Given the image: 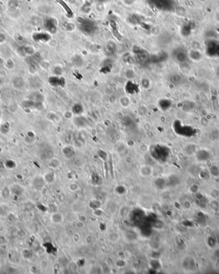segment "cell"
Listing matches in <instances>:
<instances>
[{"label":"cell","instance_id":"cell-13","mask_svg":"<svg viewBox=\"0 0 219 274\" xmlns=\"http://www.w3.org/2000/svg\"><path fill=\"white\" fill-rule=\"evenodd\" d=\"M48 165L52 169H57L62 165V162L58 158L52 157L49 160Z\"/></svg>","mask_w":219,"mask_h":274},{"label":"cell","instance_id":"cell-26","mask_svg":"<svg viewBox=\"0 0 219 274\" xmlns=\"http://www.w3.org/2000/svg\"><path fill=\"white\" fill-rule=\"evenodd\" d=\"M1 192L2 193V196H3L7 197L9 196H10V192H11V191H10V189H9L8 187H5L4 189L2 190V191H1Z\"/></svg>","mask_w":219,"mask_h":274},{"label":"cell","instance_id":"cell-4","mask_svg":"<svg viewBox=\"0 0 219 274\" xmlns=\"http://www.w3.org/2000/svg\"><path fill=\"white\" fill-rule=\"evenodd\" d=\"M135 51L138 60L142 64H146L149 61H151V57L149 55V54L147 53V51L141 49L136 50Z\"/></svg>","mask_w":219,"mask_h":274},{"label":"cell","instance_id":"cell-31","mask_svg":"<svg viewBox=\"0 0 219 274\" xmlns=\"http://www.w3.org/2000/svg\"><path fill=\"white\" fill-rule=\"evenodd\" d=\"M3 79L2 77H0V87H2L3 84Z\"/></svg>","mask_w":219,"mask_h":274},{"label":"cell","instance_id":"cell-16","mask_svg":"<svg viewBox=\"0 0 219 274\" xmlns=\"http://www.w3.org/2000/svg\"><path fill=\"white\" fill-rule=\"evenodd\" d=\"M158 105L160 109L163 111H167L172 106V102L168 99H162L159 101Z\"/></svg>","mask_w":219,"mask_h":274},{"label":"cell","instance_id":"cell-22","mask_svg":"<svg viewBox=\"0 0 219 274\" xmlns=\"http://www.w3.org/2000/svg\"><path fill=\"white\" fill-rule=\"evenodd\" d=\"M75 122H76V123H77L78 125L84 126L87 123V120L85 117L82 116L81 115H79V116H78L76 118Z\"/></svg>","mask_w":219,"mask_h":274},{"label":"cell","instance_id":"cell-29","mask_svg":"<svg viewBox=\"0 0 219 274\" xmlns=\"http://www.w3.org/2000/svg\"><path fill=\"white\" fill-rule=\"evenodd\" d=\"M47 266H48V263L46 260H42L40 263V266L42 269H46V268L47 267Z\"/></svg>","mask_w":219,"mask_h":274},{"label":"cell","instance_id":"cell-8","mask_svg":"<svg viewBox=\"0 0 219 274\" xmlns=\"http://www.w3.org/2000/svg\"><path fill=\"white\" fill-rule=\"evenodd\" d=\"M169 81L170 84L174 86H178L183 83V77L179 74H173L169 76Z\"/></svg>","mask_w":219,"mask_h":274},{"label":"cell","instance_id":"cell-27","mask_svg":"<svg viewBox=\"0 0 219 274\" xmlns=\"http://www.w3.org/2000/svg\"><path fill=\"white\" fill-rule=\"evenodd\" d=\"M106 51L108 54H110V55L113 54L115 51L114 46L112 45L111 44H109L106 47Z\"/></svg>","mask_w":219,"mask_h":274},{"label":"cell","instance_id":"cell-25","mask_svg":"<svg viewBox=\"0 0 219 274\" xmlns=\"http://www.w3.org/2000/svg\"><path fill=\"white\" fill-rule=\"evenodd\" d=\"M8 243V240L3 235H0V246H5Z\"/></svg>","mask_w":219,"mask_h":274},{"label":"cell","instance_id":"cell-24","mask_svg":"<svg viewBox=\"0 0 219 274\" xmlns=\"http://www.w3.org/2000/svg\"><path fill=\"white\" fill-rule=\"evenodd\" d=\"M119 102H121L122 106H123V107H127V106H129L130 104V100L128 99L126 96H122V97H121L120 99V100Z\"/></svg>","mask_w":219,"mask_h":274},{"label":"cell","instance_id":"cell-20","mask_svg":"<svg viewBox=\"0 0 219 274\" xmlns=\"http://www.w3.org/2000/svg\"><path fill=\"white\" fill-rule=\"evenodd\" d=\"M108 239L109 241L112 243L118 242L119 240L121 239V235L117 232H112L108 234Z\"/></svg>","mask_w":219,"mask_h":274},{"label":"cell","instance_id":"cell-2","mask_svg":"<svg viewBox=\"0 0 219 274\" xmlns=\"http://www.w3.org/2000/svg\"><path fill=\"white\" fill-rule=\"evenodd\" d=\"M174 57L176 61L181 63L186 62L189 59L188 52L181 48H178L174 51Z\"/></svg>","mask_w":219,"mask_h":274},{"label":"cell","instance_id":"cell-18","mask_svg":"<svg viewBox=\"0 0 219 274\" xmlns=\"http://www.w3.org/2000/svg\"><path fill=\"white\" fill-rule=\"evenodd\" d=\"M21 53L23 54L24 56H31L33 55L35 51L34 49L31 46H23L22 48H21L20 49Z\"/></svg>","mask_w":219,"mask_h":274},{"label":"cell","instance_id":"cell-21","mask_svg":"<svg viewBox=\"0 0 219 274\" xmlns=\"http://www.w3.org/2000/svg\"><path fill=\"white\" fill-rule=\"evenodd\" d=\"M43 179L46 184H52L55 181V176L52 173H46L44 175Z\"/></svg>","mask_w":219,"mask_h":274},{"label":"cell","instance_id":"cell-28","mask_svg":"<svg viewBox=\"0 0 219 274\" xmlns=\"http://www.w3.org/2000/svg\"><path fill=\"white\" fill-rule=\"evenodd\" d=\"M142 87L144 88H148L149 87H150V85H151V83L150 81H149V80L147 79H143L142 80Z\"/></svg>","mask_w":219,"mask_h":274},{"label":"cell","instance_id":"cell-9","mask_svg":"<svg viewBox=\"0 0 219 274\" xmlns=\"http://www.w3.org/2000/svg\"><path fill=\"white\" fill-rule=\"evenodd\" d=\"M50 220L52 223L55 224H60L63 222L64 217L60 212L52 213L50 216Z\"/></svg>","mask_w":219,"mask_h":274},{"label":"cell","instance_id":"cell-3","mask_svg":"<svg viewBox=\"0 0 219 274\" xmlns=\"http://www.w3.org/2000/svg\"><path fill=\"white\" fill-rule=\"evenodd\" d=\"M124 90L127 94L135 95L139 92L140 86L137 83L130 80L129 81H127L124 87Z\"/></svg>","mask_w":219,"mask_h":274},{"label":"cell","instance_id":"cell-23","mask_svg":"<svg viewBox=\"0 0 219 274\" xmlns=\"http://www.w3.org/2000/svg\"><path fill=\"white\" fill-rule=\"evenodd\" d=\"M110 24H111L112 30H113V33H114V36L116 37L117 39H118V40H120L121 38V36L120 33L118 32V30H117V27L116 26L115 23L111 22Z\"/></svg>","mask_w":219,"mask_h":274},{"label":"cell","instance_id":"cell-30","mask_svg":"<svg viewBox=\"0 0 219 274\" xmlns=\"http://www.w3.org/2000/svg\"><path fill=\"white\" fill-rule=\"evenodd\" d=\"M5 40H6V36L5 34L0 33V44H3V42H5Z\"/></svg>","mask_w":219,"mask_h":274},{"label":"cell","instance_id":"cell-10","mask_svg":"<svg viewBox=\"0 0 219 274\" xmlns=\"http://www.w3.org/2000/svg\"><path fill=\"white\" fill-rule=\"evenodd\" d=\"M26 83L22 77H15L12 79V85L16 90H21L24 87Z\"/></svg>","mask_w":219,"mask_h":274},{"label":"cell","instance_id":"cell-6","mask_svg":"<svg viewBox=\"0 0 219 274\" xmlns=\"http://www.w3.org/2000/svg\"><path fill=\"white\" fill-rule=\"evenodd\" d=\"M44 27L46 30L50 33H55L56 30V26L55 20L53 19H47L44 21Z\"/></svg>","mask_w":219,"mask_h":274},{"label":"cell","instance_id":"cell-32","mask_svg":"<svg viewBox=\"0 0 219 274\" xmlns=\"http://www.w3.org/2000/svg\"><path fill=\"white\" fill-rule=\"evenodd\" d=\"M216 74H217V77L219 78V66L216 69Z\"/></svg>","mask_w":219,"mask_h":274},{"label":"cell","instance_id":"cell-14","mask_svg":"<svg viewBox=\"0 0 219 274\" xmlns=\"http://www.w3.org/2000/svg\"><path fill=\"white\" fill-rule=\"evenodd\" d=\"M44 183H45L43 177L42 178H36L33 180V181H32V184H33V186L34 187L35 189L37 191H41L42 188L44 187Z\"/></svg>","mask_w":219,"mask_h":274},{"label":"cell","instance_id":"cell-1","mask_svg":"<svg viewBox=\"0 0 219 274\" xmlns=\"http://www.w3.org/2000/svg\"><path fill=\"white\" fill-rule=\"evenodd\" d=\"M80 28L85 34L92 35L96 30V25L91 20H84L80 24Z\"/></svg>","mask_w":219,"mask_h":274},{"label":"cell","instance_id":"cell-15","mask_svg":"<svg viewBox=\"0 0 219 274\" xmlns=\"http://www.w3.org/2000/svg\"><path fill=\"white\" fill-rule=\"evenodd\" d=\"M72 112L74 115L79 116L84 112V107L80 103H76L72 107Z\"/></svg>","mask_w":219,"mask_h":274},{"label":"cell","instance_id":"cell-11","mask_svg":"<svg viewBox=\"0 0 219 274\" xmlns=\"http://www.w3.org/2000/svg\"><path fill=\"white\" fill-rule=\"evenodd\" d=\"M33 38L37 42H47L51 39V36L47 33H36L34 35Z\"/></svg>","mask_w":219,"mask_h":274},{"label":"cell","instance_id":"cell-5","mask_svg":"<svg viewBox=\"0 0 219 274\" xmlns=\"http://www.w3.org/2000/svg\"><path fill=\"white\" fill-rule=\"evenodd\" d=\"M49 83L54 87H63L66 84V80L59 76H55L49 79Z\"/></svg>","mask_w":219,"mask_h":274},{"label":"cell","instance_id":"cell-34","mask_svg":"<svg viewBox=\"0 0 219 274\" xmlns=\"http://www.w3.org/2000/svg\"><path fill=\"white\" fill-rule=\"evenodd\" d=\"M2 63V58H0V63Z\"/></svg>","mask_w":219,"mask_h":274},{"label":"cell","instance_id":"cell-12","mask_svg":"<svg viewBox=\"0 0 219 274\" xmlns=\"http://www.w3.org/2000/svg\"><path fill=\"white\" fill-rule=\"evenodd\" d=\"M153 173V168L151 165H143L140 169V174L143 177L151 176Z\"/></svg>","mask_w":219,"mask_h":274},{"label":"cell","instance_id":"cell-19","mask_svg":"<svg viewBox=\"0 0 219 274\" xmlns=\"http://www.w3.org/2000/svg\"><path fill=\"white\" fill-rule=\"evenodd\" d=\"M56 2L61 5V7L63 8V9L65 10V12H66L68 17H72L73 15V13L72 12L71 9L69 7L68 5L66 4V3L64 2L63 0H56Z\"/></svg>","mask_w":219,"mask_h":274},{"label":"cell","instance_id":"cell-7","mask_svg":"<svg viewBox=\"0 0 219 274\" xmlns=\"http://www.w3.org/2000/svg\"><path fill=\"white\" fill-rule=\"evenodd\" d=\"M188 58L194 61H199L202 58V55L199 49H192L188 52Z\"/></svg>","mask_w":219,"mask_h":274},{"label":"cell","instance_id":"cell-17","mask_svg":"<svg viewBox=\"0 0 219 274\" xmlns=\"http://www.w3.org/2000/svg\"><path fill=\"white\" fill-rule=\"evenodd\" d=\"M21 256L25 261H30L32 258L31 250L28 248H24L21 251Z\"/></svg>","mask_w":219,"mask_h":274},{"label":"cell","instance_id":"cell-33","mask_svg":"<svg viewBox=\"0 0 219 274\" xmlns=\"http://www.w3.org/2000/svg\"><path fill=\"white\" fill-rule=\"evenodd\" d=\"M3 197V196H2V192H0V200H1V199Z\"/></svg>","mask_w":219,"mask_h":274}]
</instances>
